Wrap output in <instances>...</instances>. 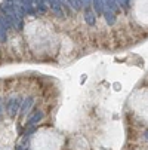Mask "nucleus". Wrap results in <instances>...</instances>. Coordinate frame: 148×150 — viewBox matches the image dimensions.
Listing matches in <instances>:
<instances>
[{
	"label": "nucleus",
	"mask_w": 148,
	"mask_h": 150,
	"mask_svg": "<svg viewBox=\"0 0 148 150\" xmlns=\"http://www.w3.org/2000/svg\"><path fill=\"white\" fill-rule=\"evenodd\" d=\"M116 2L120 8H128L129 6V0H116Z\"/></svg>",
	"instance_id": "obj_13"
},
{
	"label": "nucleus",
	"mask_w": 148,
	"mask_h": 150,
	"mask_svg": "<svg viewBox=\"0 0 148 150\" xmlns=\"http://www.w3.org/2000/svg\"><path fill=\"white\" fill-rule=\"evenodd\" d=\"M33 104H34V98H33V97H27V98L22 101L21 107H19V116H21V117H24V116L31 110Z\"/></svg>",
	"instance_id": "obj_2"
},
{
	"label": "nucleus",
	"mask_w": 148,
	"mask_h": 150,
	"mask_svg": "<svg viewBox=\"0 0 148 150\" xmlns=\"http://www.w3.org/2000/svg\"><path fill=\"white\" fill-rule=\"evenodd\" d=\"M33 8L39 13H45L48 11V5L45 3V0H33Z\"/></svg>",
	"instance_id": "obj_5"
},
{
	"label": "nucleus",
	"mask_w": 148,
	"mask_h": 150,
	"mask_svg": "<svg viewBox=\"0 0 148 150\" xmlns=\"http://www.w3.org/2000/svg\"><path fill=\"white\" fill-rule=\"evenodd\" d=\"M104 16H105V21L110 24V25H113L114 23H116V13L111 11V9H108V8H105L104 9V13H102Z\"/></svg>",
	"instance_id": "obj_7"
},
{
	"label": "nucleus",
	"mask_w": 148,
	"mask_h": 150,
	"mask_svg": "<svg viewBox=\"0 0 148 150\" xmlns=\"http://www.w3.org/2000/svg\"><path fill=\"white\" fill-rule=\"evenodd\" d=\"M49 6L58 16H64V9H62V3L59 0H49Z\"/></svg>",
	"instance_id": "obj_4"
},
{
	"label": "nucleus",
	"mask_w": 148,
	"mask_h": 150,
	"mask_svg": "<svg viewBox=\"0 0 148 150\" xmlns=\"http://www.w3.org/2000/svg\"><path fill=\"white\" fill-rule=\"evenodd\" d=\"M3 113V104H2V98H0V116Z\"/></svg>",
	"instance_id": "obj_14"
},
{
	"label": "nucleus",
	"mask_w": 148,
	"mask_h": 150,
	"mask_svg": "<svg viewBox=\"0 0 148 150\" xmlns=\"http://www.w3.org/2000/svg\"><path fill=\"white\" fill-rule=\"evenodd\" d=\"M45 3H46V5H49V0H45Z\"/></svg>",
	"instance_id": "obj_15"
},
{
	"label": "nucleus",
	"mask_w": 148,
	"mask_h": 150,
	"mask_svg": "<svg viewBox=\"0 0 148 150\" xmlns=\"http://www.w3.org/2000/svg\"><path fill=\"white\" fill-rule=\"evenodd\" d=\"M19 2H21V5H22V9H24L25 15L27 13L28 15H34L36 13V11L33 8V0H19Z\"/></svg>",
	"instance_id": "obj_6"
},
{
	"label": "nucleus",
	"mask_w": 148,
	"mask_h": 150,
	"mask_svg": "<svg viewBox=\"0 0 148 150\" xmlns=\"http://www.w3.org/2000/svg\"><path fill=\"white\" fill-rule=\"evenodd\" d=\"M43 112H41V110H36L30 117H28V120H27V126H34V125H37L41 119H43Z\"/></svg>",
	"instance_id": "obj_3"
},
{
	"label": "nucleus",
	"mask_w": 148,
	"mask_h": 150,
	"mask_svg": "<svg viewBox=\"0 0 148 150\" xmlns=\"http://www.w3.org/2000/svg\"><path fill=\"white\" fill-rule=\"evenodd\" d=\"M92 2H93V0H80V5H81V8L88 9V8L92 5Z\"/></svg>",
	"instance_id": "obj_12"
},
{
	"label": "nucleus",
	"mask_w": 148,
	"mask_h": 150,
	"mask_svg": "<svg viewBox=\"0 0 148 150\" xmlns=\"http://www.w3.org/2000/svg\"><path fill=\"white\" fill-rule=\"evenodd\" d=\"M84 21H86V24H89V25H93V24H95V21H96V16H95V13H93L92 11L86 9V11H84Z\"/></svg>",
	"instance_id": "obj_9"
},
{
	"label": "nucleus",
	"mask_w": 148,
	"mask_h": 150,
	"mask_svg": "<svg viewBox=\"0 0 148 150\" xmlns=\"http://www.w3.org/2000/svg\"><path fill=\"white\" fill-rule=\"evenodd\" d=\"M145 137H147V138H148V132H147V134H145Z\"/></svg>",
	"instance_id": "obj_16"
},
{
	"label": "nucleus",
	"mask_w": 148,
	"mask_h": 150,
	"mask_svg": "<svg viewBox=\"0 0 148 150\" xmlns=\"http://www.w3.org/2000/svg\"><path fill=\"white\" fill-rule=\"evenodd\" d=\"M102 2H104V9H105V8H108V9H111L114 13H117V12H119L120 6L117 5L116 0H102Z\"/></svg>",
	"instance_id": "obj_8"
},
{
	"label": "nucleus",
	"mask_w": 148,
	"mask_h": 150,
	"mask_svg": "<svg viewBox=\"0 0 148 150\" xmlns=\"http://www.w3.org/2000/svg\"><path fill=\"white\" fill-rule=\"evenodd\" d=\"M67 3L74 9V11H80L81 9V5H80V0H67Z\"/></svg>",
	"instance_id": "obj_11"
},
{
	"label": "nucleus",
	"mask_w": 148,
	"mask_h": 150,
	"mask_svg": "<svg viewBox=\"0 0 148 150\" xmlns=\"http://www.w3.org/2000/svg\"><path fill=\"white\" fill-rule=\"evenodd\" d=\"M92 6H93V9H95V12L98 15H102L104 13V2H102V0H93Z\"/></svg>",
	"instance_id": "obj_10"
},
{
	"label": "nucleus",
	"mask_w": 148,
	"mask_h": 150,
	"mask_svg": "<svg viewBox=\"0 0 148 150\" xmlns=\"http://www.w3.org/2000/svg\"><path fill=\"white\" fill-rule=\"evenodd\" d=\"M21 104H22V100H21L19 97H12V98H9V101H8V115H9L11 117H15V115L19 112Z\"/></svg>",
	"instance_id": "obj_1"
}]
</instances>
